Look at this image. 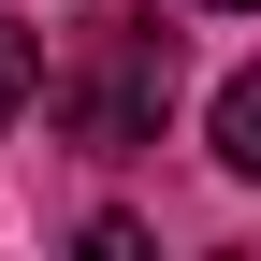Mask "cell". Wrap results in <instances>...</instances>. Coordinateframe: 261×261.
Segmentation results:
<instances>
[{
  "label": "cell",
  "mask_w": 261,
  "mask_h": 261,
  "mask_svg": "<svg viewBox=\"0 0 261 261\" xmlns=\"http://www.w3.org/2000/svg\"><path fill=\"white\" fill-rule=\"evenodd\" d=\"M58 102V130H73V145H160V116H174V29L160 15H116V29H87V58L73 73L44 87Z\"/></svg>",
  "instance_id": "6da1fadb"
},
{
  "label": "cell",
  "mask_w": 261,
  "mask_h": 261,
  "mask_svg": "<svg viewBox=\"0 0 261 261\" xmlns=\"http://www.w3.org/2000/svg\"><path fill=\"white\" fill-rule=\"evenodd\" d=\"M203 130H218V174H247V189H261V58L203 102Z\"/></svg>",
  "instance_id": "7a4b0ae2"
},
{
  "label": "cell",
  "mask_w": 261,
  "mask_h": 261,
  "mask_svg": "<svg viewBox=\"0 0 261 261\" xmlns=\"http://www.w3.org/2000/svg\"><path fill=\"white\" fill-rule=\"evenodd\" d=\"M29 102H44V29L0 15V116H29Z\"/></svg>",
  "instance_id": "3957f363"
},
{
  "label": "cell",
  "mask_w": 261,
  "mask_h": 261,
  "mask_svg": "<svg viewBox=\"0 0 261 261\" xmlns=\"http://www.w3.org/2000/svg\"><path fill=\"white\" fill-rule=\"evenodd\" d=\"M218 15H261V0H218Z\"/></svg>",
  "instance_id": "277c9868"
}]
</instances>
